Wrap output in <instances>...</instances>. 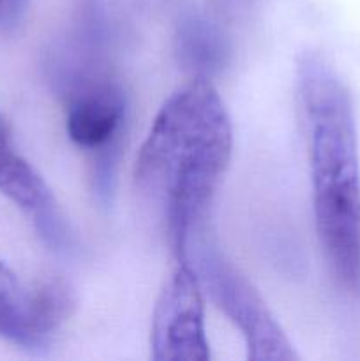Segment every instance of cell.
I'll use <instances>...</instances> for the list:
<instances>
[{"instance_id": "cell-1", "label": "cell", "mask_w": 360, "mask_h": 361, "mask_svg": "<svg viewBox=\"0 0 360 361\" xmlns=\"http://www.w3.org/2000/svg\"><path fill=\"white\" fill-rule=\"evenodd\" d=\"M233 154L229 113L210 80L191 78L157 111L141 143L134 180L159 204L175 261L205 224Z\"/></svg>"}, {"instance_id": "cell-6", "label": "cell", "mask_w": 360, "mask_h": 361, "mask_svg": "<svg viewBox=\"0 0 360 361\" xmlns=\"http://www.w3.org/2000/svg\"><path fill=\"white\" fill-rule=\"evenodd\" d=\"M74 293L66 281L42 279L25 284L0 261V337L28 351H39L73 316Z\"/></svg>"}, {"instance_id": "cell-2", "label": "cell", "mask_w": 360, "mask_h": 361, "mask_svg": "<svg viewBox=\"0 0 360 361\" xmlns=\"http://www.w3.org/2000/svg\"><path fill=\"white\" fill-rule=\"evenodd\" d=\"M316 235L341 288L360 295V155L352 95L318 53L296 62Z\"/></svg>"}, {"instance_id": "cell-8", "label": "cell", "mask_w": 360, "mask_h": 361, "mask_svg": "<svg viewBox=\"0 0 360 361\" xmlns=\"http://www.w3.org/2000/svg\"><path fill=\"white\" fill-rule=\"evenodd\" d=\"M175 53L191 76L210 80L228 62V37L217 21L203 14H186L176 27Z\"/></svg>"}, {"instance_id": "cell-4", "label": "cell", "mask_w": 360, "mask_h": 361, "mask_svg": "<svg viewBox=\"0 0 360 361\" xmlns=\"http://www.w3.org/2000/svg\"><path fill=\"white\" fill-rule=\"evenodd\" d=\"M184 259L194 268L201 288L214 305L239 328L246 342L247 358L254 361L299 358L265 300L246 275L219 250L217 243L207 236L205 224L193 235Z\"/></svg>"}, {"instance_id": "cell-9", "label": "cell", "mask_w": 360, "mask_h": 361, "mask_svg": "<svg viewBox=\"0 0 360 361\" xmlns=\"http://www.w3.org/2000/svg\"><path fill=\"white\" fill-rule=\"evenodd\" d=\"M164 0H85V37L97 46L122 41Z\"/></svg>"}, {"instance_id": "cell-5", "label": "cell", "mask_w": 360, "mask_h": 361, "mask_svg": "<svg viewBox=\"0 0 360 361\" xmlns=\"http://www.w3.org/2000/svg\"><path fill=\"white\" fill-rule=\"evenodd\" d=\"M154 361H207L205 291L189 261H175L155 302L150 328Z\"/></svg>"}, {"instance_id": "cell-3", "label": "cell", "mask_w": 360, "mask_h": 361, "mask_svg": "<svg viewBox=\"0 0 360 361\" xmlns=\"http://www.w3.org/2000/svg\"><path fill=\"white\" fill-rule=\"evenodd\" d=\"M95 44L85 37L83 49H56L49 62L53 81L62 94L66 133L94 157L97 196L108 200L115 180L127 101L122 87L95 62Z\"/></svg>"}, {"instance_id": "cell-12", "label": "cell", "mask_w": 360, "mask_h": 361, "mask_svg": "<svg viewBox=\"0 0 360 361\" xmlns=\"http://www.w3.org/2000/svg\"><path fill=\"white\" fill-rule=\"evenodd\" d=\"M4 134H9V129H7L6 122H4L2 116H0V136H4Z\"/></svg>"}, {"instance_id": "cell-11", "label": "cell", "mask_w": 360, "mask_h": 361, "mask_svg": "<svg viewBox=\"0 0 360 361\" xmlns=\"http://www.w3.org/2000/svg\"><path fill=\"white\" fill-rule=\"evenodd\" d=\"M210 7L215 11V14L221 18H229L239 13L240 9L249 4V0H208Z\"/></svg>"}, {"instance_id": "cell-7", "label": "cell", "mask_w": 360, "mask_h": 361, "mask_svg": "<svg viewBox=\"0 0 360 361\" xmlns=\"http://www.w3.org/2000/svg\"><path fill=\"white\" fill-rule=\"evenodd\" d=\"M0 192L30 217L42 242L55 250L71 245L69 224L48 183L13 147L9 134L0 136Z\"/></svg>"}, {"instance_id": "cell-10", "label": "cell", "mask_w": 360, "mask_h": 361, "mask_svg": "<svg viewBox=\"0 0 360 361\" xmlns=\"http://www.w3.org/2000/svg\"><path fill=\"white\" fill-rule=\"evenodd\" d=\"M28 0H0V27H13L27 11Z\"/></svg>"}]
</instances>
